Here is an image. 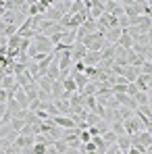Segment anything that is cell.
<instances>
[{"label": "cell", "instance_id": "cb8c5ba5", "mask_svg": "<svg viewBox=\"0 0 152 154\" xmlns=\"http://www.w3.org/2000/svg\"><path fill=\"white\" fill-rule=\"evenodd\" d=\"M110 131H115L117 137H119V135H125V127H123L121 121H113V123H110Z\"/></svg>", "mask_w": 152, "mask_h": 154}, {"label": "cell", "instance_id": "2e32d148", "mask_svg": "<svg viewBox=\"0 0 152 154\" xmlns=\"http://www.w3.org/2000/svg\"><path fill=\"white\" fill-rule=\"evenodd\" d=\"M138 29H140V33H148V31H152V19L150 17H140V25H138Z\"/></svg>", "mask_w": 152, "mask_h": 154}, {"label": "cell", "instance_id": "7c38bea8", "mask_svg": "<svg viewBox=\"0 0 152 154\" xmlns=\"http://www.w3.org/2000/svg\"><path fill=\"white\" fill-rule=\"evenodd\" d=\"M52 102L56 104V108H58V112H60V115H65V117H69V115H71V104H69V100L58 98V100H52Z\"/></svg>", "mask_w": 152, "mask_h": 154}, {"label": "cell", "instance_id": "4fadbf2b", "mask_svg": "<svg viewBox=\"0 0 152 154\" xmlns=\"http://www.w3.org/2000/svg\"><path fill=\"white\" fill-rule=\"evenodd\" d=\"M123 77H125L127 83H133V81L140 77V69H138V67H125V69H123Z\"/></svg>", "mask_w": 152, "mask_h": 154}, {"label": "cell", "instance_id": "d4e9b609", "mask_svg": "<svg viewBox=\"0 0 152 154\" xmlns=\"http://www.w3.org/2000/svg\"><path fill=\"white\" fill-rule=\"evenodd\" d=\"M54 148H56V152H58V154H65L67 150H69V146H67L63 140H56V142H54Z\"/></svg>", "mask_w": 152, "mask_h": 154}, {"label": "cell", "instance_id": "3957f363", "mask_svg": "<svg viewBox=\"0 0 152 154\" xmlns=\"http://www.w3.org/2000/svg\"><path fill=\"white\" fill-rule=\"evenodd\" d=\"M85 54H88V48H85L81 42H75V44L71 46V58H73V65H75V63H81Z\"/></svg>", "mask_w": 152, "mask_h": 154}, {"label": "cell", "instance_id": "7402d4cb", "mask_svg": "<svg viewBox=\"0 0 152 154\" xmlns=\"http://www.w3.org/2000/svg\"><path fill=\"white\" fill-rule=\"evenodd\" d=\"M36 142L38 144H44V146H54L56 140H52L50 135H46V133H40V135H36Z\"/></svg>", "mask_w": 152, "mask_h": 154}, {"label": "cell", "instance_id": "484cf974", "mask_svg": "<svg viewBox=\"0 0 152 154\" xmlns=\"http://www.w3.org/2000/svg\"><path fill=\"white\" fill-rule=\"evenodd\" d=\"M138 92H140V90H138V85H135V83H127V90H125V94L129 96V98H133V96H135Z\"/></svg>", "mask_w": 152, "mask_h": 154}, {"label": "cell", "instance_id": "ffe728a7", "mask_svg": "<svg viewBox=\"0 0 152 154\" xmlns=\"http://www.w3.org/2000/svg\"><path fill=\"white\" fill-rule=\"evenodd\" d=\"M133 100H135V104H138V108H140V106H148V102H150V98H148L146 92H138V94L133 96Z\"/></svg>", "mask_w": 152, "mask_h": 154}, {"label": "cell", "instance_id": "1f68e13d", "mask_svg": "<svg viewBox=\"0 0 152 154\" xmlns=\"http://www.w3.org/2000/svg\"><path fill=\"white\" fill-rule=\"evenodd\" d=\"M119 152H121V150H119V148H117V144H115V146H108L104 154H119Z\"/></svg>", "mask_w": 152, "mask_h": 154}, {"label": "cell", "instance_id": "f546056e", "mask_svg": "<svg viewBox=\"0 0 152 154\" xmlns=\"http://www.w3.org/2000/svg\"><path fill=\"white\" fill-rule=\"evenodd\" d=\"M36 117H38L40 121H48V119H50V115H48L46 110H42V108H40V110H36Z\"/></svg>", "mask_w": 152, "mask_h": 154}, {"label": "cell", "instance_id": "30bf717a", "mask_svg": "<svg viewBox=\"0 0 152 154\" xmlns=\"http://www.w3.org/2000/svg\"><path fill=\"white\" fill-rule=\"evenodd\" d=\"M117 46H119L121 50H131V46H133V40H131V35L127 33L125 29H123V33H121V38H119Z\"/></svg>", "mask_w": 152, "mask_h": 154}, {"label": "cell", "instance_id": "5bb4252c", "mask_svg": "<svg viewBox=\"0 0 152 154\" xmlns=\"http://www.w3.org/2000/svg\"><path fill=\"white\" fill-rule=\"evenodd\" d=\"M115 117H117V121H127V119H131L133 117V110H129L125 106H117V110H115Z\"/></svg>", "mask_w": 152, "mask_h": 154}, {"label": "cell", "instance_id": "9c48e42d", "mask_svg": "<svg viewBox=\"0 0 152 154\" xmlns=\"http://www.w3.org/2000/svg\"><path fill=\"white\" fill-rule=\"evenodd\" d=\"M121 33H123V29H119V27H115V29H108L106 33H104V40H106V44L110 46V44H117L119 42V38H121Z\"/></svg>", "mask_w": 152, "mask_h": 154}, {"label": "cell", "instance_id": "52a82bcc", "mask_svg": "<svg viewBox=\"0 0 152 154\" xmlns=\"http://www.w3.org/2000/svg\"><path fill=\"white\" fill-rule=\"evenodd\" d=\"M33 144H36V135H17V140H15V146H17L19 150L29 148V146H33Z\"/></svg>", "mask_w": 152, "mask_h": 154}, {"label": "cell", "instance_id": "4316f807", "mask_svg": "<svg viewBox=\"0 0 152 154\" xmlns=\"http://www.w3.org/2000/svg\"><path fill=\"white\" fill-rule=\"evenodd\" d=\"M50 146H44V144H33V154H46V150H48Z\"/></svg>", "mask_w": 152, "mask_h": 154}, {"label": "cell", "instance_id": "7a4b0ae2", "mask_svg": "<svg viewBox=\"0 0 152 154\" xmlns=\"http://www.w3.org/2000/svg\"><path fill=\"white\" fill-rule=\"evenodd\" d=\"M123 127H125V135H129V137H131V135H138L140 131H144V129H146L144 125H142V121L135 117V112H133V117H131V119L123 121Z\"/></svg>", "mask_w": 152, "mask_h": 154}, {"label": "cell", "instance_id": "83f0119b", "mask_svg": "<svg viewBox=\"0 0 152 154\" xmlns=\"http://www.w3.org/2000/svg\"><path fill=\"white\" fill-rule=\"evenodd\" d=\"M133 44H138V46H148V35H146V33L138 35V38L133 40Z\"/></svg>", "mask_w": 152, "mask_h": 154}, {"label": "cell", "instance_id": "d590c367", "mask_svg": "<svg viewBox=\"0 0 152 154\" xmlns=\"http://www.w3.org/2000/svg\"><path fill=\"white\" fill-rule=\"evenodd\" d=\"M148 106H150V110H152V98H150V102H148Z\"/></svg>", "mask_w": 152, "mask_h": 154}, {"label": "cell", "instance_id": "e575fe53", "mask_svg": "<svg viewBox=\"0 0 152 154\" xmlns=\"http://www.w3.org/2000/svg\"><path fill=\"white\" fill-rule=\"evenodd\" d=\"M146 94H148V98H152V88H148V92H146Z\"/></svg>", "mask_w": 152, "mask_h": 154}, {"label": "cell", "instance_id": "4dcf8cb0", "mask_svg": "<svg viewBox=\"0 0 152 154\" xmlns=\"http://www.w3.org/2000/svg\"><path fill=\"white\" fill-rule=\"evenodd\" d=\"M6 100H8V94H6V90L0 88V104H6Z\"/></svg>", "mask_w": 152, "mask_h": 154}, {"label": "cell", "instance_id": "9a60e30c", "mask_svg": "<svg viewBox=\"0 0 152 154\" xmlns=\"http://www.w3.org/2000/svg\"><path fill=\"white\" fill-rule=\"evenodd\" d=\"M117 148L123 154H127V150L131 148V137H129V135H119V137H117Z\"/></svg>", "mask_w": 152, "mask_h": 154}, {"label": "cell", "instance_id": "6da1fadb", "mask_svg": "<svg viewBox=\"0 0 152 154\" xmlns=\"http://www.w3.org/2000/svg\"><path fill=\"white\" fill-rule=\"evenodd\" d=\"M31 48L36 52H40V54H52V52H54V46H52L50 38H46V35H42V33H38V35L31 40Z\"/></svg>", "mask_w": 152, "mask_h": 154}, {"label": "cell", "instance_id": "ac0fdd59", "mask_svg": "<svg viewBox=\"0 0 152 154\" xmlns=\"http://www.w3.org/2000/svg\"><path fill=\"white\" fill-rule=\"evenodd\" d=\"M36 83H38V88H40L42 92H46V94H50V96H52V81L48 79V77H40Z\"/></svg>", "mask_w": 152, "mask_h": 154}, {"label": "cell", "instance_id": "8992f818", "mask_svg": "<svg viewBox=\"0 0 152 154\" xmlns=\"http://www.w3.org/2000/svg\"><path fill=\"white\" fill-rule=\"evenodd\" d=\"M81 63H83L85 67H98V65L102 63V54H100V52H90V50H88V54L83 56Z\"/></svg>", "mask_w": 152, "mask_h": 154}, {"label": "cell", "instance_id": "44dd1931", "mask_svg": "<svg viewBox=\"0 0 152 154\" xmlns=\"http://www.w3.org/2000/svg\"><path fill=\"white\" fill-rule=\"evenodd\" d=\"M98 94V85L94 83V81H90L85 88H83V92H81V96H96Z\"/></svg>", "mask_w": 152, "mask_h": 154}, {"label": "cell", "instance_id": "d6a6232c", "mask_svg": "<svg viewBox=\"0 0 152 154\" xmlns=\"http://www.w3.org/2000/svg\"><path fill=\"white\" fill-rule=\"evenodd\" d=\"M6 154H21V150L13 144V146H8V148H6Z\"/></svg>", "mask_w": 152, "mask_h": 154}, {"label": "cell", "instance_id": "ba28073f", "mask_svg": "<svg viewBox=\"0 0 152 154\" xmlns=\"http://www.w3.org/2000/svg\"><path fill=\"white\" fill-rule=\"evenodd\" d=\"M71 77H73V81H75V85H77V94H81L83 88L90 83V79L83 75V73H77V71H71Z\"/></svg>", "mask_w": 152, "mask_h": 154}, {"label": "cell", "instance_id": "d6986e66", "mask_svg": "<svg viewBox=\"0 0 152 154\" xmlns=\"http://www.w3.org/2000/svg\"><path fill=\"white\" fill-rule=\"evenodd\" d=\"M58 81H60V79H58ZM63 88H65L67 94H77V85H75V81H73L71 75L67 77V79H63Z\"/></svg>", "mask_w": 152, "mask_h": 154}, {"label": "cell", "instance_id": "603a6c76", "mask_svg": "<svg viewBox=\"0 0 152 154\" xmlns=\"http://www.w3.org/2000/svg\"><path fill=\"white\" fill-rule=\"evenodd\" d=\"M102 140H104L106 146H115V144H117V133H115V131H106V133L102 135Z\"/></svg>", "mask_w": 152, "mask_h": 154}, {"label": "cell", "instance_id": "5b68a950", "mask_svg": "<svg viewBox=\"0 0 152 154\" xmlns=\"http://www.w3.org/2000/svg\"><path fill=\"white\" fill-rule=\"evenodd\" d=\"M13 98H15V102L19 104V108H21V110H29V98H27V94L19 88V85H17V90H15V96H13Z\"/></svg>", "mask_w": 152, "mask_h": 154}, {"label": "cell", "instance_id": "f1b7e54d", "mask_svg": "<svg viewBox=\"0 0 152 154\" xmlns=\"http://www.w3.org/2000/svg\"><path fill=\"white\" fill-rule=\"evenodd\" d=\"M79 140H81V144H88V142H92V135H90V131H79Z\"/></svg>", "mask_w": 152, "mask_h": 154}, {"label": "cell", "instance_id": "8fae6325", "mask_svg": "<svg viewBox=\"0 0 152 154\" xmlns=\"http://www.w3.org/2000/svg\"><path fill=\"white\" fill-rule=\"evenodd\" d=\"M81 100H83V108H85L88 112H96V108H98L96 96H81Z\"/></svg>", "mask_w": 152, "mask_h": 154}, {"label": "cell", "instance_id": "836d02e7", "mask_svg": "<svg viewBox=\"0 0 152 154\" xmlns=\"http://www.w3.org/2000/svg\"><path fill=\"white\" fill-rule=\"evenodd\" d=\"M46 154H58V152H56V148H54V146H50V148L46 150Z\"/></svg>", "mask_w": 152, "mask_h": 154}, {"label": "cell", "instance_id": "e0dca14e", "mask_svg": "<svg viewBox=\"0 0 152 154\" xmlns=\"http://www.w3.org/2000/svg\"><path fill=\"white\" fill-rule=\"evenodd\" d=\"M65 94V88H63V81H52V100H58L60 96Z\"/></svg>", "mask_w": 152, "mask_h": 154}, {"label": "cell", "instance_id": "277c9868", "mask_svg": "<svg viewBox=\"0 0 152 154\" xmlns=\"http://www.w3.org/2000/svg\"><path fill=\"white\" fill-rule=\"evenodd\" d=\"M52 123H54L56 127H60V129H77L75 121H73L71 117H65V115H58V117H54V119H52Z\"/></svg>", "mask_w": 152, "mask_h": 154}]
</instances>
